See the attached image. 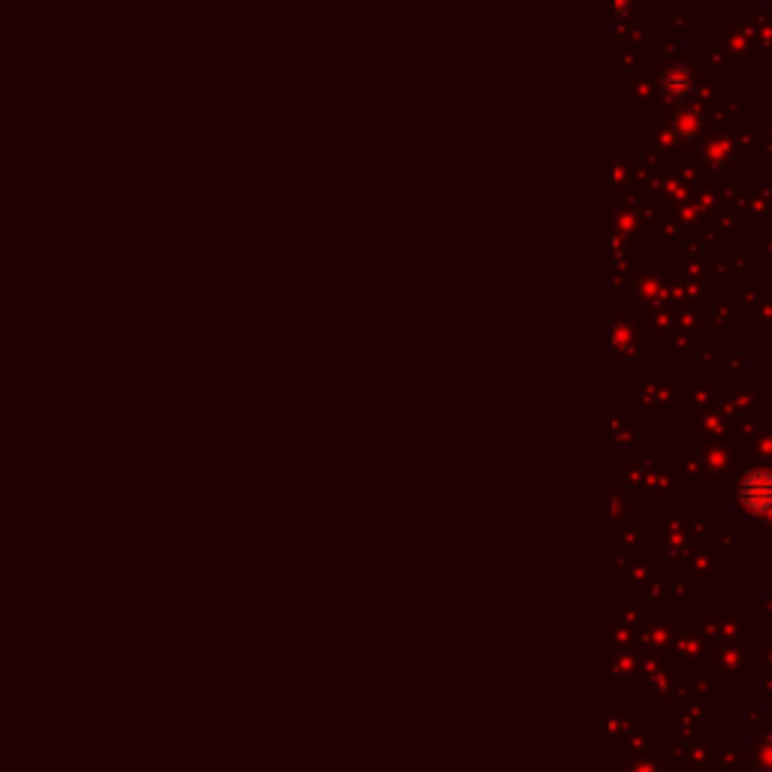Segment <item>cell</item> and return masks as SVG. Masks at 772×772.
<instances>
[{
	"label": "cell",
	"instance_id": "1",
	"mask_svg": "<svg viewBox=\"0 0 772 772\" xmlns=\"http://www.w3.org/2000/svg\"><path fill=\"white\" fill-rule=\"evenodd\" d=\"M745 501L754 510H769L772 507V474H754L745 483Z\"/></svg>",
	"mask_w": 772,
	"mask_h": 772
}]
</instances>
